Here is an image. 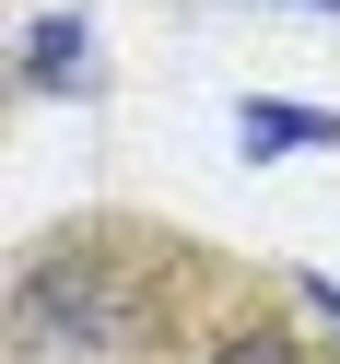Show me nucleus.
Returning <instances> with one entry per match:
<instances>
[{
    "mask_svg": "<svg viewBox=\"0 0 340 364\" xmlns=\"http://www.w3.org/2000/svg\"><path fill=\"white\" fill-rule=\"evenodd\" d=\"M317 12H340V0H317Z\"/></svg>",
    "mask_w": 340,
    "mask_h": 364,
    "instance_id": "nucleus-6",
    "label": "nucleus"
},
{
    "mask_svg": "<svg viewBox=\"0 0 340 364\" xmlns=\"http://www.w3.org/2000/svg\"><path fill=\"white\" fill-rule=\"evenodd\" d=\"M282 141H340V106H246V153H282Z\"/></svg>",
    "mask_w": 340,
    "mask_h": 364,
    "instance_id": "nucleus-2",
    "label": "nucleus"
},
{
    "mask_svg": "<svg viewBox=\"0 0 340 364\" xmlns=\"http://www.w3.org/2000/svg\"><path fill=\"white\" fill-rule=\"evenodd\" d=\"M24 329L59 341V353H106V341L141 329V294H129L118 259H35L24 270Z\"/></svg>",
    "mask_w": 340,
    "mask_h": 364,
    "instance_id": "nucleus-1",
    "label": "nucleus"
},
{
    "mask_svg": "<svg viewBox=\"0 0 340 364\" xmlns=\"http://www.w3.org/2000/svg\"><path fill=\"white\" fill-rule=\"evenodd\" d=\"M305 306H317V317H329V329H340V282H305Z\"/></svg>",
    "mask_w": 340,
    "mask_h": 364,
    "instance_id": "nucleus-5",
    "label": "nucleus"
},
{
    "mask_svg": "<svg viewBox=\"0 0 340 364\" xmlns=\"http://www.w3.org/2000/svg\"><path fill=\"white\" fill-rule=\"evenodd\" d=\"M212 364H305V353H293V329H235Z\"/></svg>",
    "mask_w": 340,
    "mask_h": 364,
    "instance_id": "nucleus-4",
    "label": "nucleus"
},
{
    "mask_svg": "<svg viewBox=\"0 0 340 364\" xmlns=\"http://www.w3.org/2000/svg\"><path fill=\"white\" fill-rule=\"evenodd\" d=\"M24 48H35V82H82V24H71V12H48Z\"/></svg>",
    "mask_w": 340,
    "mask_h": 364,
    "instance_id": "nucleus-3",
    "label": "nucleus"
}]
</instances>
